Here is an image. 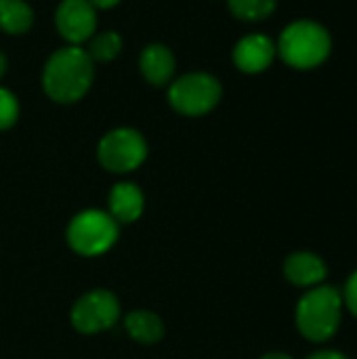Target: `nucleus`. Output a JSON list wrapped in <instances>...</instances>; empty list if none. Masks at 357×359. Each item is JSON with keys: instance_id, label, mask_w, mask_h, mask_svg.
I'll return each instance as SVG.
<instances>
[{"instance_id": "4", "label": "nucleus", "mask_w": 357, "mask_h": 359, "mask_svg": "<svg viewBox=\"0 0 357 359\" xmlns=\"http://www.w3.org/2000/svg\"><path fill=\"white\" fill-rule=\"evenodd\" d=\"M168 105L185 118H202L217 109L223 99V84L210 72H187L175 76L166 86Z\"/></svg>"}, {"instance_id": "3", "label": "nucleus", "mask_w": 357, "mask_h": 359, "mask_svg": "<svg viewBox=\"0 0 357 359\" xmlns=\"http://www.w3.org/2000/svg\"><path fill=\"white\" fill-rule=\"evenodd\" d=\"M343 297L335 286H314L297 303V328L311 343L332 339L341 326Z\"/></svg>"}, {"instance_id": "19", "label": "nucleus", "mask_w": 357, "mask_h": 359, "mask_svg": "<svg viewBox=\"0 0 357 359\" xmlns=\"http://www.w3.org/2000/svg\"><path fill=\"white\" fill-rule=\"evenodd\" d=\"M307 359H349L345 353L337 351V349H322V351H316L311 353Z\"/></svg>"}, {"instance_id": "18", "label": "nucleus", "mask_w": 357, "mask_h": 359, "mask_svg": "<svg viewBox=\"0 0 357 359\" xmlns=\"http://www.w3.org/2000/svg\"><path fill=\"white\" fill-rule=\"evenodd\" d=\"M341 297H343V307H347L349 313L357 318V271H353L349 276V280L345 282V288L341 290Z\"/></svg>"}, {"instance_id": "21", "label": "nucleus", "mask_w": 357, "mask_h": 359, "mask_svg": "<svg viewBox=\"0 0 357 359\" xmlns=\"http://www.w3.org/2000/svg\"><path fill=\"white\" fill-rule=\"evenodd\" d=\"M6 72H8V57L0 50V80L6 76Z\"/></svg>"}, {"instance_id": "12", "label": "nucleus", "mask_w": 357, "mask_h": 359, "mask_svg": "<svg viewBox=\"0 0 357 359\" xmlns=\"http://www.w3.org/2000/svg\"><path fill=\"white\" fill-rule=\"evenodd\" d=\"M109 217L116 223H133L141 217L145 200L141 189L130 181H120L109 191Z\"/></svg>"}, {"instance_id": "8", "label": "nucleus", "mask_w": 357, "mask_h": 359, "mask_svg": "<svg viewBox=\"0 0 357 359\" xmlns=\"http://www.w3.org/2000/svg\"><path fill=\"white\" fill-rule=\"evenodd\" d=\"M120 318V303L107 290H93L78 299L72 309V324L78 332L95 334L112 328Z\"/></svg>"}, {"instance_id": "11", "label": "nucleus", "mask_w": 357, "mask_h": 359, "mask_svg": "<svg viewBox=\"0 0 357 359\" xmlns=\"http://www.w3.org/2000/svg\"><path fill=\"white\" fill-rule=\"evenodd\" d=\"M326 263L316 255L307 250L292 252L284 261V276L290 284L301 286V288H314L320 286L326 280Z\"/></svg>"}, {"instance_id": "22", "label": "nucleus", "mask_w": 357, "mask_h": 359, "mask_svg": "<svg viewBox=\"0 0 357 359\" xmlns=\"http://www.w3.org/2000/svg\"><path fill=\"white\" fill-rule=\"evenodd\" d=\"M261 359H292L290 355H286V353H267V355H263Z\"/></svg>"}, {"instance_id": "9", "label": "nucleus", "mask_w": 357, "mask_h": 359, "mask_svg": "<svg viewBox=\"0 0 357 359\" xmlns=\"http://www.w3.org/2000/svg\"><path fill=\"white\" fill-rule=\"evenodd\" d=\"M276 59H278L276 40L261 32L242 36L231 48L234 67L246 76H257V74L267 72Z\"/></svg>"}, {"instance_id": "7", "label": "nucleus", "mask_w": 357, "mask_h": 359, "mask_svg": "<svg viewBox=\"0 0 357 359\" xmlns=\"http://www.w3.org/2000/svg\"><path fill=\"white\" fill-rule=\"evenodd\" d=\"M53 21L59 38L69 46H84L99 29L97 8L88 0H61Z\"/></svg>"}, {"instance_id": "6", "label": "nucleus", "mask_w": 357, "mask_h": 359, "mask_svg": "<svg viewBox=\"0 0 357 359\" xmlns=\"http://www.w3.org/2000/svg\"><path fill=\"white\" fill-rule=\"evenodd\" d=\"M118 240V223L101 210H84L76 215L67 227L69 246L84 257L107 252Z\"/></svg>"}, {"instance_id": "2", "label": "nucleus", "mask_w": 357, "mask_h": 359, "mask_svg": "<svg viewBox=\"0 0 357 359\" xmlns=\"http://www.w3.org/2000/svg\"><path fill=\"white\" fill-rule=\"evenodd\" d=\"M276 48L278 57L288 67L309 72L328 61L332 53V36L314 19H297L282 29Z\"/></svg>"}, {"instance_id": "14", "label": "nucleus", "mask_w": 357, "mask_h": 359, "mask_svg": "<svg viewBox=\"0 0 357 359\" xmlns=\"http://www.w3.org/2000/svg\"><path fill=\"white\" fill-rule=\"evenodd\" d=\"M124 328L133 341L143 345H154L164 337L162 320L151 311H133L124 320Z\"/></svg>"}, {"instance_id": "17", "label": "nucleus", "mask_w": 357, "mask_h": 359, "mask_svg": "<svg viewBox=\"0 0 357 359\" xmlns=\"http://www.w3.org/2000/svg\"><path fill=\"white\" fill-rule=\"evenodd\" d=\"M21 114V105L17 95L0 84V130H8L17 124Z\"/></svg>"}, {"instance_id": "15", "label": "nucleus", "mask_w": 357, "mask_h": 359, "mask_svg": "<svg viewBox=\"0 0 357 359\" xmlns=\"http://www.w3.org/2000/svg\"><path fill=\"white\" fill-rule=\"evenodd\" d=\"M124 48V40L116 29H103V32H95V36L84 44V50L88 53V57L93 59L95 65H107L114 63Z\"/></svg>"}, {"instance_id": "10", "label": "nucleus", "mask_w": 357, "mask_h": 359, "mask_svg": "<svg viewBox=\"0 0 357 359\" xmlns=\"http://www.w3.org/2000/svg\"><path fill=\"white\" fill-rule=\"evenodd\" d=\"M139 74L154 88H166L177 76V57L164 42H147L139 53Z\"/></svg>"}, {"instance_id": "20", "label": "nucleus", "mask_w": 357, "mask_h": 359, "mask_svg": "<svg viewBox=\"0 0 357 359\" xmlns=\"http://www.w3.org/2000/svg\"><path fill=\"white\" fill-rule=\"evenodd\" d=\"M97 11H109V8H114V6H118L122 0H88Z\"/></svg>"}, {"instance_id": "1", "label": "nucleus", "mask_w": 357, "mask_h": 359, "mask_svg": "<svg viewBox=\"0 0 357 359\" xmlns=\"http://www.w3.org/2000/svg\"><path fill=\"white\" fill-rule=\"evenodd\" d=\"M97 65L84 50V46L63 44L53 50L40 74V84L44 95L59 105H74L82 101L95 82Z\"/></svg>"}, {"instance_id": "16", "label": "nucleus", "mask_w": 357, "mask_h": 359, "mask_svg": "<svg viewBox=\"0 0 357 359\" xmlns=\"http://www.w3.org/2000/svg\"><path fill=\"white\" fill-rule=\"evenodd\" d=\"M225 2L231 17L242 23H261L269 19L278 8V0H225Z\"/></svg>"}, {"instance_id": "13", "label": "nucleus", "mask_w": 357, "mask_h": 359, "mask_svg": "<svg viewBox=\"0 0 357 359\" xmlns=\"http://www.w3.org/2000/svg\"><path fill=\"white\" fill-rule=\"evenodd\" d=\"M36 23V13L27 0H0V32L6 36H25Z\"/></svg>"}, {"instance_id": "5", "label": "nucleus", "mask_w": 357, "mask_h": 359, "mask_svg": "<svg viewBox=\"0 0 357 359\" xmlns=\"http://www.w3.org/2000/svg\"><path fill=\"white\" fill-rule=\"evenodd\" d=\"M147 158L145 137L130 126H118L107 130L97 145L99 164L116 175L137 170Z\"/></svg>"}]
</instances>
